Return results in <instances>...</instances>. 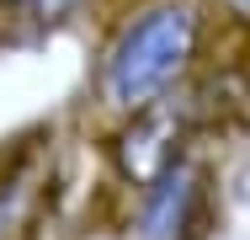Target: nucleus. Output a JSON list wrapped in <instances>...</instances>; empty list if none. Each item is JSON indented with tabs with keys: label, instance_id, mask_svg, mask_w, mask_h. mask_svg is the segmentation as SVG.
Returning a JSON list of instances; mask_svg holds the SVG:
<instances>
[{
	"label": "nucleus",
	"instance_id": "obj_1",
	"mask_svg": "<svg viewBox=\"0 0 250 240\" xmlns=\"http://www.w3.org/2000/svg\"><path fill=\"white\" fill-rule=\"evenodd\" d=\"M202 38H208V5L202 0H139L117 32L106 38L96 70V91L112 112H139L187 86L197 70Z\"/></svg>",
	"mask_w": 250,
	"mask_h": 240
},
{
	"label": "nucleus",
	"instance_id": "obj_2",
	"mask_svg": "<svg viewBox=\"0 0 250 240\" xmlns=\"http://www.w3.org/2000/svg\"><path fill=\"white\" fill-rule=\"evenodd\" d=\"M187 139H192V107H187V91H176L123 118V128L112 139V166L133 192H144L187 155Z\"/></svg>",
	"mask_w": 250,
	"mask_h": 240
},
{
	"label": "nucleus",
	"instance_id": "obj_3",
	"mask_svg": "<svg viewBox=\"0 0 250 240\" xmlns=\"http://www.w3.org/2000/svg\"><path fill=\"white\" fill-rule=\"evenodd\" d=\"M202 166L192 155H181L160 182L139 192L144 203H139V240H181L192 230V219H197L202 208Z\"/></svg>",
	"mask_w": 250,
	"mask_h": 240
},
{
	"label": "nucleus",
	"instance_id": "obj_4",
	"mask_svg": "<svg viewBox=\"0 0 250 240\" xmlns=\"http://www.w3.org/2000/svg\"><path fill=\"white\" fill-rule=\"evenodd\" d=\"M85 5H91V0H38L27 22H43V27H53V22H69V16H75V11H85Z\"/></svg>",
	"mask_w": 250,
	"mask_h": 240
},
{
	"label": "nucleus",
	"instance_id": "obj_5",
	"mask_svg": "<svg viewBox=\"0 0 250 240\" xmlns=\"http://www.w3.org/2000/svg\"><path fill=\"white\" fill-rule=\"evenodd\" d=\"M213 5H218L234 27H245V32H250V0H213Z\"/></svg>",
	"mask_w": 250,
	"mask_h": 240
}]
</instances>
